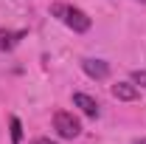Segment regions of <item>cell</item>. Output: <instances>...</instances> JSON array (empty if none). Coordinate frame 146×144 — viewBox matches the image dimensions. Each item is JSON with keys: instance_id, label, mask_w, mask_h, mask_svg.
<instances>
[{"instance_id": "obj_1", "label": "cell", "mask_w": 146, "mask_h": 144, "mask_svg": "<svg viewBox=\"0 0 146 144\" xmlns=\"http://www.w3.org/2000/svg\"><path fill=\"white\" fill-rule=\"evenodd\" d=\"M51 14L54 17H59L68 28H73L76 34H84V31H90L93 20L82 11V9H76V6H68V3H54L51 6Z\"/></svg>"}, {"instance_id": "obj_4", "label": "cell", "mask_w": 146, "mask_h": 144, "mask_svg": "<svg viewBox=\"0 0 146 144\" xmlns=\"http://www.w3.org/2000/svg\"><path fill=\"white\" fill-rule=\"evenodd\" d=\"M73 105H76V108H82V113H84V116H90V119H98V116H101L98 102H96L93 96H87V93H73Z\"/></svg>"}, {"instance_id": "obj_5", "label": "cell", "mask_w": 146, "mask_h": 144, "mask_svg": "<svg viewBox=\"0 0 146 144\" xmlns=\"http://www.w3.org/2000/svg\"><path fill=\"white\" fill-rule=\"evenodd\" d=\"M112 96L121 99V102H135V99L141 96V90H138L135 82H115V85H112Z\"/></svg>"}, {"instance_id": "obj_9", "label": "cell", "mask_w": 146, "mask_h": 144, "mask_svg": "<svg viewBox=\"0 0 146 144\" xmlns=\"http://www.w3.org/2000/svg\"><path fill=\"white\" fill-rule=\"evenodd\" d=\"M34 144H56V141H51V139H36Z\"/></svg>"}, {"instance_id": "obj_7", "label": "cell", "mask_w": 146, "mask_h": 144, "mask_svg": "<svg viewBox=\"0 0 146 144\" xmlns=\"http://www.w3.org/2000/svg\"><path fill=\"white\" fill-rule=\"evenodd\" d=\"M11 141H14V144H20V141H23V124H20V119H17V116L11 119Z\"/></svg>"}, {"instance_id": "obj_11", "label": "cell", "mask_w": 146, "mask_h": 144, "mask_svg": "<svg viewBox=\"0 0 146 144\" xmlns=\"http://www.w3.org/2000/svg\"><path fill=\"white\" fill-rule=\"evenodd\" d=\"M141 3H146V0H141Z\"/></svg>"}, {"instance_id": "obj_8", "label": "cell", "mask_w": 146, "mask_h": 144, "mask_svg": "<svg viewBox=\"0 0 146 144\" xmlns=\"http://www.w3.org/2000/svg\"><path fill=\"white\" fill-rule=\"evenodd\" d=\"M132 82L141 85V88H146V71H132Z\"/></svg>"}, {"instance_id": "obj_3", "label": "cell", "mask_w": 146, "mask_h": 144, "mask_svg": "<svg viewBox=\"0 0 146 144\" xmlns=\"http://www.w3.org/2000/svg\"><path fill=\"white\" fill-rule=\"evenodd\" d=\"M82 68H84V73H87L90 79H107L110 76V65L104 62V59L87 57V59H82Z\"/></svg>"}, {"instance_id": "obj_10", "label": "cell", "mask_w": 146, "mask_h": 144, "mask_svg": "<svg viewBox=\"0 0 146 144\" xmlns=\"http://www.w3.org/2000/svg\"><path fill=\"white\" fill-rule=\"evenodd\" d=\"M132 144H146V139H135V141H132Z\"/></svg>"}, {"instance_id": "obj_6", "label": "cell", "mask_w": 146, "mask_h": 144, "mask_svg": "<svg viewBox=\"0 0 146 144\" xmlns=\"http://www.w3.org/2000/svg\"><path fill=\"white\" fill-rule=\"evenodd\" d=\"M20 37H23V31H0V51H9V48H14Z\"/></svg>"}, {"instance_id": "obj_2", "label": "cell", "mask_w": 146, "mask_h": 144, "mask_svg": "<svg viewBox=\"0 0 146 144\" xmlns=\"http://www.w3.org/2000/svg\"><path fill=\"white\" fill-rule=\"evenodd\" d=\"M54 130L62 136V139H76L79 133H82V122L68 113V110H56L54 113Z\"/></svg>"}]
</instances>
